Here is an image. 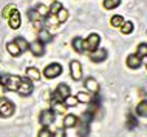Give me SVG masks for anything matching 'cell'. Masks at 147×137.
I'll list each match as a JSON object with an SVG mask.
<instances>
[{
    "label": "cell",
    "instance_id": "obj_1",
    "mask_svg": "<svg viewBox=\"0 0 147 137\" xmlns=\"http://www.w3.org/2000/svg\"><path fill=\"white\" fill-rule=\"evenodd\" d=\"M14 103L6 97H0V117H11L14 114Z\"/></svg>",
    "mask_w": 147,
    "mask_h": 137
},
{
    "label": "cell",
    "instance_id": "obj_2",
    "mask_svg": "<svg viewBox=\"0 0 147 137\" xmlns=\"http://www.w3.org/2000/svg\"><path fill=\"white\" fill-rule=\"evenodd\" d=\"M68 96H70V86L65 83H61L57 85L56 91L53 94V102H63Z\"/></svg>",
    "mask_w": 147,
    "mask_h": 137
},
{
    "label": "cell",
    "instance_id": "obj_3",
    "mask_svg": "<svg viewBox=\"0 0 147 137\" xmlns=\"http://www.w3.org/2000/svg\"><path fill=\"white\" fill-rule=\"evenodd\" d=\"M99 42H101L99 34H96V33L90 34L88 39H87V40H84V51H90V53L96 51L98 46H99Z\"/></svg>",
    "mask_w": 147,
    "mask_h": 137
},
{
    "label": "cell",
    "instance_id": "obj_4",
    "mask_svg": "<svg viewBox=\"0 0 147 137\" xmlns=\"http://www.w3.org/2000/svg\"><path fill=\"white\" fill-rule=\"evenodd\" d=\"M62 72V66L59 63H51L45 68V71H43V76L47 77V79H56L57 76H61Z\"/></svg>",
    "mask_w": 147,
    "mask_h": 137
},
{
    "label": "cell",
    "instance_id": "obj_5",
    "mask_svg": "<svg viewBox=\"0 0 147 137\" xmlns=\"http://www.w3.org/2000/svg\"><path fill=\"white\" fill-rule=\"evenodd\" d=\"M20 80H22V77H19V76H8L5 79V85L3 86L8 91H17L19 85H20Z\"/></svg>",
    "mask_w": 147,
    "mask_h": 137
},
{
    "label": "cell",
    "instance_id": "obj_6",
    "mask_svg": "<svg viewBox=\"0 0 147 137\" xmlns=\"http://www.w3.org/2000/svg\"><path fill=\"white\" fill-rule=\"evenodd\" d=\"M33 83H31V80L30 79H22L20 80V85H19V88H17V92L20 94V96H30L31 92H33Z\"/></svg>",
    "mask_w": 147,
    "mask_h": 137
},
{
    "label": "cell",
    "instance_id": "obj_7",
    "mask_svg": "<svg viewBox=\"0 0 147 137\" xmlns=\"http://www.w3.org/2000/svg\"><path fill=\"white\" fill-rule=\"evenodd\" d=\"M39 122H40L45 128H48V125H51L54 122V111H51V109H45V111H42L40 117H39Z\"/></svg>",
    "mask_w": 147,
    "mask_h": 137
},
{
    "label": "cell",
    "instance_id": "obj_8",
    "mask_svg": "<svg viewBox=\"0 0 147 137\" xmlns=\"http://www.w3.org/2000/svg\"><path fill=\"white\" fill-rule=\"evenodd\" d=\"M70 74L74 80H81L82 79V66L78 60H73L70 63Z\"/></svg>",
    "mask_w": 147,
    "mask_h": 137
},
{
    "label": "cell",
    "instance_id": "obj_9",
    "mask_svg": "<svg viewBox=\"0 0 147 137\" xmlns=\"http://www.w3.org/2000/svg\"><path fill=\"white\" fill-rule=\"evenodd\" d=\"M28 19L33 22V25H34L36 29H39V31L42 29V15L39 14L36 9H30L28 11Z\"/></svg>",
    "mask_w": 147,
    "mask_h": 137
},
{
    "label": "cell",
    "instance_id": "obj_10",
    "mask_svg": "<svg viewBox=\"0 0 147 137\" xmlns=\"http://www.w3.org/2000/svg\"><path fill=\"white\" fill-rule=\"evenodd\" d=\"M9 28H13V29H19L20 28V22H22V19H20V13H19L17 9H14L13 11V14L9 15Z\"/></svg>",
    "mask_w": 147,
    "mask_h": 137
},
{
    "label": "cell",
    "instance_id": "obj_11",
    "mask_svg": "<svg viewBox=\"0 0 147 137\" xmlns=\"http://www.w3.org/2000/svg\"><path fill=\"white\" fill-rule=\"evenodd\" d=\"M90 59H91V62H94V63H101V62H104L107 59V51L105 49L93 51V53H90Z\"/></svg>",
    "mask_w": 147,
    "mask_h": 137
},
{
    "label": "cell",
    "instance_id": "obj_12",
    "mask_svg": "<svg viewBox=\"0 0 147 137\" xmlns=\"http://www.w3.org/2000/svg\"><path fill=\"white\" fill-rule=\"evenodd\" d=\"M90 134V123L82 122L78 119V136L79 137H88Z\"/></svg>",
    "mask_w": 147,
    "mask_h": 137
},
{
    "label": "cell",
    "instance_id": "obj_13",
    "mask_svg": "<svg viewBox=\"0 0 147 137\" xmlns=\"http://www.w3.org/2000/svg\"><path fill=\"white\" fill-rule=\"evenodd\" d=\"M127 66L129 68H132V69H138L141 66V59L136 56V54H130L129 57H127Z\"/></svg>",
    "mask_w": 147,
    "mask_h": 137
},
{
    "label": "cell",
    "instance_id": "obj_14",
    "mask_svg": "<svg viewBox=\"0 0 147 137\" xmlns=\"http://www.w3.org/2000/svg\"><path fill=\"white\" fill-rule=\"evenodd\" d=\"M85 88L88 89L90 92H94L96 94L99 91V83L96 79H93V77H87L85 79Z\"/></svg>",
    "mask_w": 147,
    "mask_h": 137
},
{
    "label": "cell",
    "instance_id": "obj_15",
    "mask_svg": "<svg viewBox=\"0 0 147 137\" xmlns=\"http://www.w3.org/2000/svg\"><path fill=\"white\" fill-rule=\"evenodd\" d=\"M30 51L34 56H43V43H40L39 40L33 42V43L30 45Z\"/></svg>",
    "mask_w": 147,
    "mask_h": 137
},
{
    "label": "cell",
    "instance_id": "obj_16",
    "mask_svg": "<svg viewBox=\"0 0 147 137\" xmlns=\"http://www.w3.org/2000/svg\"><path fill=\"white\" fill-rule=\"evenodd\" d=\"M26 79H30V80H36V82H39L40 80V71H39L37 68H26Z\"/></svg>",
    "mask_w": 147,
    "mask_h": 137
},
{
    "label": "cell",
    "instance_id": "obj_17",
    "mask_svg": "<svg viewBox=\"0 0 147 137\" xmlns=\"http://www.w3.org/2000/svg\"><path fill=\"white\" fill-rule=\"evenodd\" d=\"M78 125V117L74 114H67L65 119H63V126L65 128H73Z\"/></svg>",
    "mask_w": 147,
    "mask_h": 137
},
{
    "label": "cell",
    "instance_id": "obj_18",
    "mask_svg": "<svg viewBox=\"0 0 147 137\" xmlns=\"http://www.w3.org/2000/svg\"><path fill=\"white\" fill-rule=\"evenodd\" d=\"M51 111L57 112V114H63L67 111V106L63 102H51Z\"/></svg>",
    "mask_w": 147,
    "mask_h": 137
},
{
    "label": "cell",
    "instance_id": "obj_19",
    "mask_svg": "<svg viewBox=\"0 0 147 137\" xmlns=\"http://www.w3.org/2000/svg\"><path fill=\"white\" fill-rule=\"evenodd\" d=\"M76 100L78 102H82V103H91V102H93V97H91L88 92L81 91V92L76 94Z\"/></svg>",
    "mask_w": 147,
    "mask_h": 137
},
{
    "label": "cell",
    "instance_id": "obj_20",
    "mask_svg": "<svg viewBox=\"0 0 147 137\" xmlns=\"http://www.w3.org/2000/svg\"><path fill=\"white\" fill-rule=\"evenodd\" d=\"M51 34L48 29H40L39 31V42L40 43H48V42H51Z\"/></svg>",
    "mask_w": 147,
    "mask_h": 137
},
{
    "label": "cell",
    "instance_id": "obj_21",
    "mask_svg": "<svg viewBox=\"0 0 147 137\" xmlns=\"http://www.w3.org/2000/svg\"><path fill=\"white\" fill-rule=\"evenodd\" d=\"M6 49H8V53H9L11 56H14V57H17V56L22 54V51L19 49V46L16 45V42H9V43L6 45Z\"/></svg>",
    "mask_w": 147,
    "mask_h": 137
},
{
    "label": "cell",
    "instance_id": "obj_22",
    "mask_svg": "<svg viewBox=\"0 0 147 137\" xmlns=\"http://www.w3.org/2000/svg\"><path fill=\"white\" fill-rule=\"evenodd\" d=\"M71 45H73L74 51H78V53H84V39L74 37L73 42H71Z\"/></svg>",
    "mask_w": 147,
    "mask_h": 137
},
{
    "label": "cell",
    "instance_id": "obj_23",
    "mask_svg": "<svg viewBox=\"0 0 147 137\" xmlns=\"http://www.w3.org/2000/svg\"><path fill=\"white\" fill-rule=\"evenodd\" d=\"M136 114L141 117H147V100H142L136 106Z\"/></svg>",
    "mask_w": 147,
    "mask_h": 137
},
{
    "label": "cell",
    "instance_id": "obj_24",
    "mask_svg": "<svg viewBox=\"0 0 147 137\" xmlns=\"http://www.w3.org/2000/svg\"><path fill=\"white\" fill-rule=\"evenodd\" d=\"M110 25H112L113 28H121V26L124 25V17H122V15H113V17L110 19Z\"/></svg>",
    "mask_w": 147,
    "mask_h": 137
},
{
    "label": "cell",
    "instance_id": "obj_25",
    "mask_svg": "<svg viewBox=\"0 0 147 137\" xmlns=\"http://www.w3.org/2000/svg\"><path fill=\"white\" fill-rule=\"evenodd\" d=\"M136 56L140 59H147V43H140V45H138Z\"/></svg>",
    "mask_w": 147,
    "mask_h": 137
},
{
    "label": "cell",
    "instance_id": "obj_26",
    "mask_svg": "<svg viewBox=\"0 0 147 137\" xmlns=\"http://www.w3.org/2000/svg\"><path fill=\"white\" fill-rule=\"evenodd\" d=\"M16 45L19 46V49L20 51H26V49H30V45H28V42L25 40L23 37H16Z\"/></svg>",
    "mask_w": 147,
    "mask_h": 137
},
{
    "label": "cell",
    "instance_id": "obj_27",
    "mask_svg": "<svg viewBox=\"0 0 147 137\" xmlns=\"http://www.w3.org/2000/svg\"><path fill=\"white\" fill-rule=\"evenodd\" d=\"M119 3H121V0H104L102 5L105 9H115L116 6H119Z\"/></svg>",
    "mask_w": 147,
    "mask_h": 137
},
{
    "label": "cell",
    "instance_id": "obj_28",
    "mask_svg": "<svg viewBox=\"0 0 147 137\" xmlns=\"http://www.w3.org/2000/svg\"><path fill=\"white\" fill-rule=\"evenodd\" d=\"M16 9V6L13 5V3H9V5H6L5 8H3V11H2V17H5V19H9V15L13 14V11Z\"/></svg>",
    "mask_w": 147,
    "mask_h": 137
},
{
    "label": "cell",
    "instance_id": "obj_29",
    "mask_svg": "<svg viewBox=\"0 0 147 137\" xmlns=\"http://www.w3.org/2000/svg\"><path fill=\"white\" fill-rule=\"evenodd\" d=\"M56 19H57V23H63V22L67 20V19H68V11L62 8V9L56 14Z\"/></svg>",
    "mask_w": 147,
    "mask_h": 137
},
{
    "label": "cell",
    "instance_id": "obj_30",
    "mask_svg": "<svg viewBox=\"0 0 147 137\" xmlns=\"http://www.w3.org/2000/svg\"><path fill=\"white\" fill-rule=\"evenodd\" d=\"M61 9H62V3L61 2H53V3H51V6H50V14L51 15H56Z\"/></svg>",
    "mask_w": 147,
    "mask_h": 137
},
{
    "label": "cell",
    "instance_id": "obj_31",
    "mask_svg": "<svg viewBox=\"0 0 147 137\" xmlns=\"http://www.w3.org/2000/svg\"><path fill=\"white\" fill-rule=\"evenodd\" d=\"M121 33H122V34H130V33H133V23H132V22H124V25L121 26Z\"/></svg>",
    "mask_w": 147,
    "mask_h": 137
},
{
    "label": "cell",
    "instance_id": "obj_32",
    "mask_svg": "<svg viewBox=\"0 0 147 137\" xmlns=\"http://www.w3.org/2000/svg\"><path fill=\"white\" fill-rule=\"evenodd\" d=\"M36 11H37L39 14L42 15V17H47V15L50 14V9L47 8L45 5H37V8H36Z\"/></svg>",
    "mask_w": 147,
    "mask_h": 137
},
{
    "label": "cell",
    "instance_id": "obj_33",
    "mask_svg": "<svg viewBox=\"0 0 147 137\" xmlns=\"http://www.w3.org/2000/svg\"><path fill=\"white\" fill-rule=\"evenodd\" d=\"M63 103H65V106H76L78 100H76V97H73V96H68L65 100H63Z\"/></svg>",
    "mask_w": 147,
    "mask_h": 137
},
{
    "label": "cell",
    "instance_id": "obj_34",
    "mask_svg": "<svg viewBox=\"0 0 147 137\" xmlns=\"http://www.w3.org/2000/svg\"><path fill=\"white\" fill-rule=\"evenodd\" d=\"M136 125H138V120L135 119V117H133L132 114H130V116H129V122H127V126H129L130 130H132V128L136 126Z\"/></svg>",
    "mask_w": 147,
    "mask_h": 137
},
{
    "label": "cell",
    "instance_id": "obj_35",
    "mask_svg": "<svg viewBox=\"0 0 147 137\" xmlns=\"http://www.w3.org/2000/svg\"><path fill=\"white\" fill-rule=\"evenodd\" d=\"M37 137H51V131L48 130V128H43V130L39 131Z\"/></svg>",
    "mask_w": 147,
    "mask_h": 137
},
{
    "label": "cell",
    "instance_id": "obj_36",
    "mask_svg": "<svg viewBox=\"0 0 147 137\" xmlns=\"http://www.w3.org/2000/svg\"><path fill=\"white\" fill-rule=\"evenodd\" d=\"M51 137H67V134H65V131H63V130H57Z\"/></svg>",
    "mask_w": 147,
    "mask_h": 137
},
{
    "label": "cell",
    "instance_id": "obj_37",
    "mask_svg": "<svg viewBox=\"0 0 147 137\" xmlns=\"http://www.w3.org/2000/svg\"><path fill=\"white\" fill-rule=\"evenodd\" d=\"M54 23H57L56 17H48V19H47V25H54Z\"/></svg>",
    "mask_w": 147,
    "mask_h": 137
},
{
    "label": "cell",
    "instance_id": "obj_38",
    "mask_svg": "<svg viewBox=\"0 0 147 137\" xmlns=\"http://www.w3.org/2000/svg\"><path fill=\"white\" fill-rule=\"evenodd\" d=\"M3 91H5V86H3V85H0V94H2Z\"/></svg>",
    "mask_w": 147,
    "mask_h": 137
},
{
    "label": "cell",
    "instance_id": "obj_39",
    "mask_svg": "<svg viewBox=\"0 0 147 137\" xmlns=\"http://www.w3.org/2000/svg\"><path fill=\"white\" fill-rule=\"evenodd\" d=\"M146 68H147V59H146Z\"/></svg>",
    "mask_w": 147,
    "mask_h": 137
},
{
    "label": "cell",
    "instance_id": "obj_40",
    "mask_svg": "<svg viewBox=\"0 0 147 137\" xmlns=\"http://www.w3.org/2000/svg\"><path fill=\"white\" fill-rule=\"evenodd\" d=\"M0 83H2V76H0Z\"/></svg>",
    "mask_w": 147,
    "mask_h": 137
}]
</instances>
